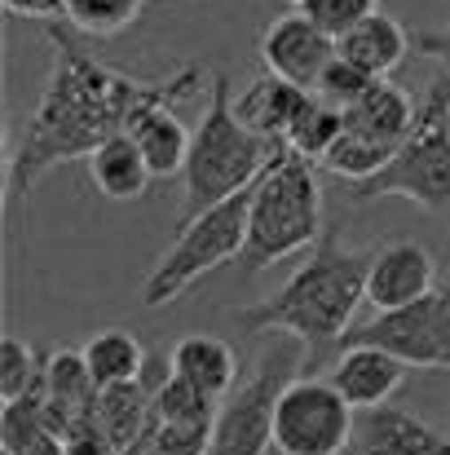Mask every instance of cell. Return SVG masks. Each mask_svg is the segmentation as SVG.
<instances>
[{
  "label": "cell",
  "instance_id": "1",
  "mask_svg": "<svg viewBox=\"0 0 450 455\" xmlns=\"http://www.w3.org/2000/svg\"><path fill=\"white\" fill-rule=\"evenodd\" d=\"M53 40V71L36 116L27 120L13 159H9V190L13 199L31 195V186L71 159H89L102 142L129 133L150 107H181L203 89V67L186 62L163 80H138L84 53L62 27H49Z\"/></svg>",
  "mask_w": 450,
  "mask_h": 455
},
{
  "label": "cell",
  "instance_id": "2",
  "mask_svg": "<svg viewBox=\"0 0 450 455\" xmlns=\"http://www.w3.org/2000/svg\"><path fill=\"white\" fill-rule=\"evenodd\" d=\"M367 248H344L336 230H327L296 266V275L265 301L234 309L239 327L248 336L279 331L300 340V371H309L318 358L344 345L353 331V314L367 301V275H371Z\"/></svg>",
  "mask_w": 450,
  "mask_h": 455
},
{
  "label": "cell",
  "instance_id": "3",
  "mask_svg": "<svg viewBox=\"0 0 450 455\" xmlns=\"http://www.w3.org/2000/svg\"><path fill=\"white\" fill-rule=\"evenodd\" d=\"M274 155H279L274 142H265L261 133H252L239 120L234 93H230V76L212 71V102L203 107V116L194 124L190 159H186V172H181V181H186L181 226L194 221L199 212L252 190Z\"/></svg>",
  "mask_w": 450,
  "mask_h": 455
},
{
  "label": "cell",
  "instance_id": "4",
  "mask_svg": "<svg viewBox=\"0 0 450 455\" xmlns=\"http://www.w3.org/2000/svg\"><path fill=\"white\" fill-rule=\"evenodd\" d=\"M322 186L309 159L279 147L261 181L252 186L248 208V239L239 266L248 275H261L296 252H309L322 239Z\"/></svg>",
  "mask_w": 450,
  "mask_h": 455
},
{
  "label": "cell",
  "instance_id": "5",
  "mask_svg": "<svg viewBox=\"0 0 450 455\" xmlns=\"http://www.w3.org/2000/svg\"><path fill=\"white\" fill-rule=\"evenodd\" d=\"M384 195H402L429 212L450 208V71L433 80L411 138L389 159V168L362 186H349V199H384Z\"/></svg>",
  "mask_w": 450,
  "mask_h": 455
},
{
  "label": "cell",
  "instance_id": "6",
  "mask_svg": "<svg viewBox=\"0 0 450 455\" xmlns=\"http://www.w3.org/2000/svg\"><path fill=\"white\" fill-rule=\"evenodd\" d=\"M248 208H252V190L199 212L194 221L181 226V235L172 239V248L159 257V266L142 283V305L159 309V305L186 297L203 275L221 270L225 261L243 257V239H248Z\"/></svg>",
  "mask_w": 450,
  "mask_h": 455
},
{
  "label": "cell",
  "instance_id": "7",
  "mask_svg": "<svg viewBox=\"0 0 450 455\" xmlns=\"http://www.w3.org/2000/svg\"><path fill=\"white\" fill-rule=\"evenodd\" d=\"M300 363L288 349H270L252 380H239V389L221 403L212 425V451L208 455H265L274 447V407L283 389L296 380Z\"/></svg>",
  "mask_w": 450,
  "mask_h": 455
},
{
  "label": "cell",
  "instance_id": "8",
  "mask_svg": "<svg viewBox=\"0 0 450 455\" xmlns=\"http://www.w3.org/2000/svg\"><path fill=\"white\" fill-rule=\"evenodd\" d=\"M353 407L331 380L296 376L274 407L279 455H344L353 447Z\"/></svg>",
  "mask_w": 450,
  "mask_h": 455
},
{
  "label": "cell",
  "instance_id": "9",
  "mask_svg": "<svg viewBox=\"0 0 450 455\" xmlns=\"http://www.w3.org/2000/svg\"><path fill=\"white\" fill-rule=\"evenodd\" d=\"M344 345H367L384 349L402 367H424V371H450V292H429L424 301L375 314L371 323H358ZM340 345V349H344Z\"/></svg>",
  "mask_w": 450,
  "mask_h": 455
},
{
  "label": "cell",
  "instance_id": "10",
  "mask_svg": "<svg viewBox=\"0 0 450 455\" xmlns=\"http://www.w3.org/2000/svg\"><path fill=\"white\" fill-rule=\"evenodd\" d=\"M336 58H340L336 36H327V31H322L309 13H300V9L274 18V22L265 27V36H261V62H265V71L292 80V84L309 89V93H318V84H322V76L331 71Z\"/></svg>",
  "mask_w": 450,
  "mask_h": 455
},
{
  "label": "cell",
  "instance_id": "11",
  "mask_svg": "<svg viewBox=\"0 0 450 455\" xmlns=\"http://www.w3.org/2000/svg\"><path fill=\"white\" fill-rule=\"evenodd\" d=\"M438 279V266H433V252L424 243H389V248H375L371 257V275H367V301L375 305V314H389V309H402V305L424 301Z\"/></svg>",
  "mask_w": 450,
  "mask_h": 455
},
{
  "label": "cell",
  "instance_id": "12",
  "mask_svg": "<svg viewBox=\"0 0 450 455\" xmlns=\"http://www.w3.org/2000/svg\"><path fill=\"white\" fill-rule=\"evenodd\" d=\"M353 455H450V438L424 425L420 416L384 403L375 411L358 416L353 429Z\"/></svg>",
  "mask_w": 450,
  "mask_h": 455
},
{
  "label": "cell",
  "instance_id": "13",
  "mask_svg": "<svg viewBox=\"0 0 450 455\" xmlns=\"http://www.w3.org/2000/svg\"><path fill=\"white\" fill-rule=\"evenodd\" d=\"M407 380V367L398 358H389L384 349H367V345H344L336 367H331V385L344 394V403L353 411H375L384 407Z\"/></svg>",
  "mask_w": 450,
  "mask_h": 455
},
{
  "label": "cell",
  "instance_id": "14",
  "mask_svg": "<svg viewBox=\"0 0 450 455\" xmlns=\"http://www.w3.org/2000/svg\"><path fill=\"white\" fill-rule=\"evenodd\" d=\"M420 107L411 102V93L393 80H375L353 107H344V129L358 138H371L389 151H402V142L415 129Z\"/></svg>",
  "mask_w": 450,
  "mask_h": 455
},
{
  "label": "cell",
  "instance_id": "15",
  "mask_svg": "<svg viewBox=\"0 0 450 455\" xmlns=\"http://www.w3.org/2000/svg\"><path fill=\"white\" fill-rule=\"evenodd\" d=\"M309 102H313L309 89H300L292 80L265 71L261 80H252V84L234 98V111H239V120H243L252 133H261L265 142L283 147L288 133H292V124L300 120V111H304Z\"/></svg>",
  "mask_w": 450,
  "mask_h": 455
},
{
  "label": "cell",
  "instance_id": "16",
  "mask_svg": "<svg viewBox=\"0 0 450 455\" xmlns=\"http://www.w3.org/2000/svg\"><path fill=\"white\" fill-rule=\"evenodd\" d=\"M98 380L84 363V349H53L49 354V371H44V407L53 429L67 438V429L84 416L98 411Z\"/></svg>",
  "mask_w": 450,
  "mask_h": 455
},
{
  "label": "cell",
  "instance_id": "17",
  "mask_svg": "<svg viewBox=\"0 0 450 455\" xmlns=\"http://www.w3.org/2000/svg\"><path fill=\"white\" fill-rule=\"evenodd\" d=\"M336 44H340V58H344V62L362 67V71L375 76V80H389V71H398V67L407 62L415 36H407V27L380 9V13H371L367 22H358L349 36H340Z\"/></svg>",
  "mask_w": 450,
  "mask_h": 455
},
{
  "label": "cell",
  "instance_id": "18",
  "mask_svg": "<svg viewBox=\"0 0 450 455\" xmlns=\"http://www.w3.org/2000/svg\"><path fill=\"white\" fill-rule=\"evenodd\" d=\"M172 371L186 385H194L199 394H208L212 403H225L239 389V358H234V349L225 340H217V336H203V331L177 340Z\"/></svg>",
  "mask_w": 450,
  "mask_h": 455
},
{
  "label": "cell",
  "instance_id": "19",
  "mask_svg": "<svg viewBox=\"0 0 450 455\" xmlns=\"http://www.w3.org/2000/svg\"><path fill=\"white\" fill-rule=\"evenodd\" d=\"M89 177H93V186H98L107 199L129 204V199H142V195H146L154 172H150L142 147H138L129 133H120V138L102 142L98 151L89 155Z\"/></svg>",
  "mask_w": 450,
  "mask_h": 455
},
{
  "label": "cell",
  "instance_id": "20",
  "mask_svg": "<svg viewBox=\"0 0 450 455\" xmlns=\"http://www.w3.org/2000/svg\"><path fill=\"white\" fill-rule=\"evenodd\" d=\"M0 451L9 455H67L62 434L49 420L44 394H27L0 407Z\"/></svg>",
  "mask_w": 450,
  "mask_h": 455
},
{
  "label": "cell",
  "instance_id": "21",
  "mask_svg": "<svg viewBox=\"0 0 450 455\" xmlns=\"http://www.w3.org/2000/svg\"><path fill=\"white\" fill-rule=\"evenodd\" d=\"M129 138L142 147V155H146V164H150L154 177H177V172H186L194 129L181 124L177 107H150L146 116L129 129Z\"/></svg>",
  "mask_w": 450,
  "mask_h": 455
},
{
  "label": "cell",
  "instance_id": "22",
  "mask_svg": "<svg viewBox=\"0 0 450 455\" xmlns=\"http://www.w3.org/2000/svg\"><path fill=\"white\" fill-rule=\"evenodd\" d=\"M146 358H150L146 345H142L138 336L120 331V327L98 331V336L84 345V363H89L98 389H115V385H133V380H142Z\"/></svg>",
  "mask_w": 450,
  "mask_h": 455
},
{
  "label": "cell",
  "instance_id": "23",
  "mask_svg": "<svg viewBox=\"0 0 450 455\" xmlns=\"http://www.w3.org/2000/svg\"><path fill=\"white\" fill-rule=\"evenodd\" d=\"M340 133H344V111L313 93V102L300 111V120L292 124L283 147L292 155H300V159H309V164H322V155L340 142Z\"/></svg>",
  "mask_w": 450,
  "mask_h": 455
},
{
  "label": "cell",
  "instance_id": "24",
  "mask_svg": "<svg viewBox=\"0 0 450 455\" xmlns=\"http://www.w3.org/2000/svg\"><path fill=\"white\" fill-rule=\"evenodd\" d=\"M44 371H49V354L31 349L18 336L0 340V403L27 398V394H44Z\"/></svg>",
  "mask_w": 450,
  "mask_h": 455
},
{
  "label": "cell",
  "instance_id": "25",
  "mask_svg": "<svg viewBox=\"0 0 450 455\" xmlns=\"http://www.w3.org/2000/svg\"><path fill=\"white\" fill-rule=\"evenodd\" d=\"M142 4L146 0H67V22L80 36L107 40V36L129 31L142 18Z\"/></svg>",
  "mask_w": 450,
  "mask_h": 455
},
{
  "label": "cell",
  "instance_id": "26",
  "mask_svg": "<svg viewBox=\"0 0 450 455\" xmlns=\"http://www.w3.org/2000/svg\"><path fill=\"white\" fill-rule=\"evenodd\" d=\"M217 403L208 398V394H199L194 385H186L177 371H172V380L154 394V416L159 420H168V425H217Z\"/></svg>",
  "mask_w": 450,
  "mask_h": 455
},
{
  "label": "cell",
  "instance_id": "27",
  "mask_svg": "<svg viewBox=\"0 0 450 455\" xmlns=\"http://www.w3.org/2000/svg\"><path fill=\"white\" fill-rule=\"evenodd\" d=\"M300 13H309L327 36H349L358 22L380 13V0H300Z\"/></svg>",
  "mask_w": 450,
  "mask_h": 455
},
{
  "label": "cell",
  "instance_id": "28",
  "mask_svg": "<svg viewBox=\"0 0 450 455\" xmlns=\"http://www.w3.org/2000/svg\"><path fill=\"white\" fill-rule=\"evenodd\" d=\"M371 84H375V76H367L362 67H353V62L336 58V62H331V71H327V76H322V84H318V98L344 111V107H353Z\"/></svg>",
  "mask_w": 450,
  "mask_h": 455
},
{
  "label": "cell",
  "instance_id": "29",
  "mask_svg": "<svg viewBox=\"0 0 450 455\" xmlns=\"http://www.w3.org/2000/svg\"><path fill=\"white\" fill-rule=\"evenodd\" d=\"M67 455H120L115 451V443H111V434L98 425V416H84V420H75L71 429H67Z\"/></svg>",
  "mask_w": 450,
  "mask_h": 455
},
{
  "label": "cell",
  "instance_id": "30",
  "mask_svg": "<svg viewBox=\"0 0 450 455\" xmlns=\"http://www.w3.org/2000/svg\"><path fill=\"white\" fill-rule=\"evenodd\" d=\"M9 18H31V22H58L67 18V0H4Z\"/></svg>",
  "mask_w": 450,
  "mask_h": 455
},
{
  "label": "cell",
  "instance_id": "31",
  "mask_svg": "<svg viewBox=\"0 0 450 455\" xmlns=\"http://www.w3.org/2000/svg\"><path fill=\"white\" fill-rule=\"evenodd\" d=\"M415 49L429 53V58H438V62H446V71H450V27H442V31H420L415 36Z\"/></svg>",
  "mask_w": 450,
  "mask_h": 455
},
{
  "label": "cell",
  "instance_id": "32",
  "mask_svg": "<svg viewBox=\"0 0 450 455\" xmlns=\"http://www.w3.org/2000/svg\"><path fill=\"white\" fill-rule=\"evenodd\" d=\"M0 455H9V451H0Z\"/></svg>",
  "mask_w": 450,
  "mask_h": 455
},
{
  "label": "cell",
  "instance_id": "33",
  "mask_svg": "<svg viewBox=\"0 0 450 455\" xmlns=\"http://www.w3.org/2000/svg\"><path fill=\"white\" fill-rule=\"evenodd\" d=\"M296 4H300V0H296Z\"/></svg>",
  "mask_w": 450,
  "mask_h": 455
}]
</instances>
